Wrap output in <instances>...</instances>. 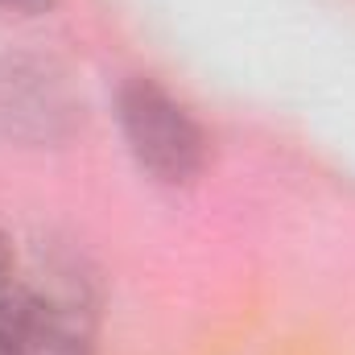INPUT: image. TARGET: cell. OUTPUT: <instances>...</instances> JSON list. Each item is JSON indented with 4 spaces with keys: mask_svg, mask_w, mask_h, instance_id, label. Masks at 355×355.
Here are the masks:
<instances>
[{
    "mask_svg": "<svg viewBox=\"0 0 355 355\" xmlns=\"http://www.w3.org/2000/svg\"><path fill=\"white\" fill-rule=\"evenodd\" d=\"M116 124L137 162V170L157 186H190L198 182L211 157L207 128L198 116L162 87L153 75H128L116 87Z\"/></svg>",
    "mask_w": 355,
    "mask_h": 355,
    "instance_id": "obj_1",
    "label": "cell"
},
{
    "mask_svg": "<svg viewBox=\"0 0 355 355\" xmlns=\"http://www.w3.org/2000/svg\"><path fill=\"white\" fill-rule=\"evenodd\" d=\"M83 124L67 75L37 54L0 58V137L17 145H62Z\"/></svg>",
    "mask_w": 355,
    "mask_h": 355,
    "instance_id": "obj_2",
    "label": "cell"
},
{
    "mask_svg": "<svg viewBox=\"0 0 355 355\" xmlns=\"http://www.w3.org/2000/svg\"><path fill=\"white\" fill-rule=\"evenodd\" d=\"M54 4L58 0H0V12H8V17H42Z\"/></svg>",
    "mask_w": 355,
    "mask_h": 355,
    "instance_id": "obj_3",
    "label": "cell"
},
{
    "mask_svg": "<svg viewBox=\"0 0 355 355\" xmlns=\"http://www.w3.org/2000/svg\"><path fill=\"white\" fill-rule=\"evenodd\" d=\"M12 277H17L12 244H8V236H4V227H0V285H4V281H12Z\"/></svg>",
    "mask_w": 355,
    "mask_h": 355,
    "instance_id": "obj_4",
    "label": "cell"
},
{
    "mask_svg": "<svg viewBox=\"0 0 355 355\" xmlns=\"http://www.w3.org/2000/svg\"><path fill=\"white\" fill-rule=\"evenodd\" d=\"M0 355H21V352H17V343L8 339V331H4V327H0Z\"/></svg>",
    "mask_w": 355,
    "mask_h": 355,
    "instance_id": "obj_5",
    "label": "cell"
}]
</instances>
